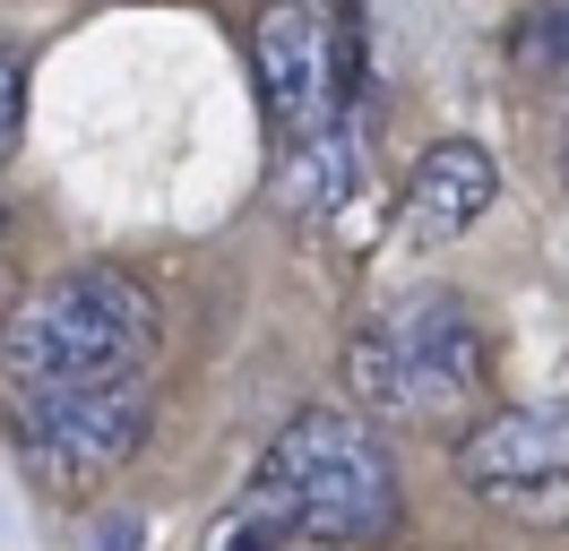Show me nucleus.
<instances>
[{
  "mask_svg": "<svg viewBox=\"0 0 569 551\" xmlns=\"http://www.w3.org/2000/svg\"><path fill=\"white\" fill-rule=\"evenodd\" d=\"M346 379L362 422L466 431L483 405V328L458 293H397L371 328H355Z\"/></svg>",
  "mask_w": 569,
  "mask_h": 551,
  "instance_id": "1",
  "label": "nucleus"
},
{
  "mask_svg": "<svg viewBox=\"0 0 569 551\" xmlns=\"http://www.w3.org/2000/svg\"><path fill=\"white\" fill-rule=\"evenodd\" d=\"M156 353V302L121 268H70L36 284L0 328L9 388H104V379H147Z\"/></svg>",
  "mask_w": 569,
  "mask_h": 551,
  "instance_id": "2",
  "label": "nucleus"
},
{
  "mask_svg": "<svg viewBox=\"0 0 569 551\" xmlns=\"http://www.w3.org/2000/svg\"><path fill=\"white\" fill-rule=\"evenodd\" d=\"M268 474L284 482L302 543L371 551V543H389L397 517H406V491H397V465L380 448V422H362L355 405H302L277 431V448H268Z\"/></svg>",
  "mask_w": 569,
  "mask_h": 551,
  "instance_id": "3",
  "label": "nucleus"
},
{
  "mask_svg": "<svg viewBox=\"0 0 569 551\" xmlns=\"http://www.w3.org/2000/svg\"><path fill=\"white\" fill-rule=\"evenodd\" d=\"M9 440L43 491H96L147 440V379L104 388H9Z\"/></svg>",
  "mask_w": 569,
  "mask_h": 551,
  "instance_id": "4",
  "label": "nucleus"
},
{
  "mask_svg": "<svg viewBox=\"0 0 569 551\" xmlns=\"http://www.w3.org/2000/svg\"><path fill=\"white\" fill-rule=\"evenodd\" d=\"M458 482L518 525H569V405H492L458 431Z\"/></svg>",
  "mask_w": 569,
  "mask_h": 551,
  "instance_id": "5",
  "label": "nucleus"
},
{
  "mask_svg": "<svg viewBox=\"0 0 569 551\" xmlns=\"http://www.w3.org/2000/svg\"><path fill=\"white\" fill-rule=\"evenodd\" d=\"M250 69L277 138H311L346 121V27L328 0H268L250 27Z\"/></svg>",
  "mask_w": 569,
  "mask_h": 551,
  "instance_id": "6",
  "label": "nucleus"
},
{
  "mask_svg": "<svg viewBox=\"0 0 569 551\" xmlns=\"http://www.w3.org/2000/svg\"><path fill=\"white\" fill-rule=\"evenodd\" d=\"M500 199V164L475 138H431L415 172H406V233L415 241H458L475 233Z\"/></svg>",
  "mask_w": 569,
  "mask_h": 551,
  "instance_id": "7",
  "label": "nucleus"
},
{
  "mask_svg": "<svg viewBox=\"0 0 569 551\" xmlns=\"http://www.w3.org/2000/svg\"><path fill=\"white\" fill-rule=\"evenodd\" d=\"M355 172H362V138L346 121H328L311 138H284V164H277V207L284 216H302V224H320L337 207L355 199Z\"/></svg>",
  "mask_w": 569,
  "mask_h": 551,
  "instance_id": "8",
  "label": "nucleus"
},
{
  "mask_svg": "<svg viewBox=\"0 0 569 551\" xmlns=\"http://www.w3.org/2000/svg\"><path fill=\"white\" fill-rule=\"evenodd\" d=\"M509 61L535 87H569V0H543V9H527L509 27Z\"/></svg>",
  "mask_w": 569,
  "mask_h": 551,
  "instance_id": "9",
  "label": "nucleus"
},
{
  "mask_svg": "<svg viewBox=\"0 0 569 551\" xmlns=\"http://www.w3.org/2000/svg\"><path fill=\"white\" fill-rule=\"evenodd\" d=\"M18 138H27V61L0 52V164L18 156Z\"/></svg>",
  "mask_w": 569,
  "mask_h": 551,
  "instance_id": "10",
  "label": "nucleus"
},
{
  "mask_svg": "<svg viewBox=\"0 0 569 551\" xmlns=\"http://www.w3.org/2000/svg\"><path fill=\"white\" fill-rule=\"evenodd\" d=\"M561 190H569V121H561Z\"/></svg>",
  "mask_w": 569,
  "mask_h": 551,
  "instance_id": "11",
  "label": "nucleus"
}]
</instances>
